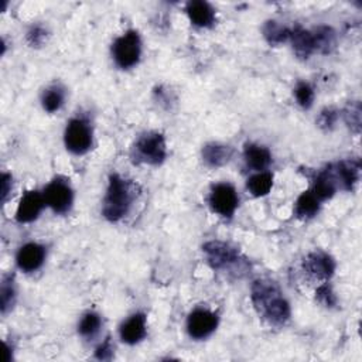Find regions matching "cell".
Masks as SVG:
<instances>
[{
	"label": "cell",
	"mask_w": 362,
	"mask_h": 362,
	"mask_svg": "<svg viewBox=\"0 0 362 362\" xmlns=\"http://www.w3.org/2000/svg\"><path fill=\"white\" fill-rule=\"evenodd\" d=\"M186 12L192 23L197 27H211L215 23V11L204 0H192L187 4Z\"/></svg>",
	"instance_id": "cell-15"
},
{
	"label": "cell",
	"mask_w": 362,
	"mask_h": 362,
	"mask_svg": "<svg viewBox=\"0 0 362 362\" xmlns=\"http://www.w3.org/2000/svg\"><path fill=\"white\" fill-rule=\"evenodd\" d=\"M121 340L125 344L135 345L140 342L146 334H147V326H146V316L143 313H136L130 316L119 330Z\"/></svg>",
	"instance_id": "cell-14"
},
{
	"label": "cell",
	"mask_w": 362,
	"mask_h": 362,
	"mask_svg": "<svg viewBox=\"0 0 362 362\" xmlns=\"http://www.w3.org/2000/svg\"><path fill=\"white\" fill-rule=\"evenodd\" d=\"M316 299L324 306V307H334L337 306V296L333 292V288L328 283H323L317 290H316Z\"/></svg>",
	"instance_id": "cell-29"
},
{
	"label": "cell",
	"mask_w": 362,
	"mask_h": 362,
	"mask_svg": "<svg viewBox=\"0 0 362 362\" xmlns=\"http://www.w3.org/2000/svg\"><path fill=\"white\" fill-rule=\"evenodd\" d=\"M208 203L211 210L218 215L224 218H232L239 206V197L231 185L221 183L213 187Z\"/></svg>",
	"instance_id": "cell-8"
},
{
	"label": "cell",
	"mask_w": 362,
	"mask_h": 362,
	"mask_svg": "<svg viewBox=\"0 0 362 362\" xmlns=\"http://www.w3.org/2000/svg\"><path fill=\"white\" fill-rule=\"evenodd\" d=\"M16 300V290L13 285V279L11 276H5L0 286V309L2 313L6 314L15 304Z\"/></svg>",
	"instance_id": "cell-26"
},
{
	"label": "cell",
	"mask_w": 362,
	"mask_h": 362,
	"mask_svg": "<svg viewBox=\"0 0 362 362\" xmlns=\"http://www.w3.org/2000/svg\"><path fill=\"white\" fill-rule=\"evenodd\" d=\"M46 207V200L44 196L39 192H27L19 206H18V211H16V220L20 224H29L33 222L34 220L39 218L40 213L43 211V208Z\"/></svg>",
	"instance_id": "cell-11"
},
{
	"label": "cell",
	"mask_w": 362,
	"mask_h": 362,
	"mask_svg": "<svg viewBox=\"0 0 362 362\" xmlns=\"http://www.w3.org/2000/svg\"><path fill=\"white\" fill-rule=\"evenodd\" d=\"M304 269L314 279L327 282L334 275L335 262L328 253L316 250L309 253V256L304 259Z\"/></svg>",
	"instance_id": "cell-10"
},
{
	"label": "cell",
	"mask_w": 362,
	"mask_h": 362,
	"mask_svg": "<svg viewBox=\"0 0 362 362\" xmlns=\"http://www.w3.org/2000/svg\"><path fill=\"white\" fill-rule=\"evenodd\" d=\"M208 264L214 270H229L245 260L239 250L221 241H210L203 246Z\"/></svg>",
	"instance_id": "cell-5"
},
{
	"label": "cell",
	"mask_w": 362,
	"mask_h": 362,
	"mask_svg": "<svg viewBox=\"0 0 362 362\" xmlns=\"http://www.w3.org/2000/svg\"><path fill=\"white\" fill-rule=\"evenodd\" d=\"M47 39V30L41 26H34L27 33V41L32 47H40Z\"/></svg>",
	"instance_id": "cell-31"
},
{
	"label": "cell",
	"mask_w": 362,
	"mask_h": 362,
	"mask_svg": "<svg viewBox=\"0 0 362 362\" xmlns=\"http://www.w3.org/2000/svg\"><path fill=\"white\" fill-rule=\"evenodd\" d=\"M101 327H102L101 316L94 311H89V313L83 314V317L81 319V321L78 324V333L81 337H83L86 340H93L94 337H97Z\"/></svg>",
	"instance_id": "cell-24"
},
{
	"label": "cell",
	"mask_w": 362,
	"mask_h": 362,
	"mask_svg": "<svg viewBox=\"0 0 362 362\" xmlns=\"http://www.w3.org/2000/svg\"><path fill=\"white\" fill-rule=\"evenodd\" d=\"M46 260V249L44 246L30 242L22 246L18 252L16 262L20 270L26 272V274H32V272L39 270Z\"/></svg>",
	"instance_id": "cell-12"
},
{
	"label": "cell",
	"mask_w": 362,
	"mask_h": 362,
	"mask_svg": "<svg viewBox=\"0 0 362 362\" xmlns=\"http://www.w3.org/2000/svg\"><path fill=\"white\" fill-rule=\"evenodd\" d=\"M234 150L231 146L221 143H208L203 147V159L210 167H221L232 159Z\"/></svg>",
	"instance_id": "cell-19"
},
{
	"label": "cell",
	"mask_w": 362,
	"mask_h": 362,
	"mask_svg": "<svg viewBox=\"0 0 362 362\" xmlns=\"http://www.w3.org/2000/svg\"><path fill=\"white\" fill-rule=\"evenodd\" d=\"M289 40L292 41L293 50L296 53V55L302 60H307L311 57V54L316 51L314 47V39H313V33L303 29L302 26H295L290 30V37Z\"/></svg>",
	"instance_id": "cell-16"
},
{
	"label": "cell",
	"mask_w": 362,
	"mask_h": 362,
	"mask_svg": "<svg viewBox=\"0 0 362 362\" xmlns=\"http://www.w3.org/2000/svg\"><path fill=\"white\" fill-rule=\"evenodd\" d=\"M112 55L118 67L128 69L135 67L142 55V40L138 32L129 30L112 46Z\"/></svg>",
	"instance_id": "cell-4"
},
{
	"label": "cell",
	"mask_w": 362,
	"mask_h": 362,
	"mask_svg": "<svg viewBox=\"0 0 362 362\" xmlns=\"http://www.w3.org/2000/svg\"><path fill=\"white\" fill-rule=\"evenodd\" d=\"M12 186H13L12 175L8 173H4L2 174V203H6L8 196L12 192Z\"/></svg>",
	"instance_id": "cell-33"
},
{
	"label": "cell",
	"mask_w": 362,
	"mask_h": 362,
	"mask_svg": "<svg viewBox=\"0 0 362 362\" xmlns=\"http://www.w3.org/2000/svg\"><path fill=\"white\" fill-rule=\"evenodd\" d=\"M114 356V345L111 338H107L95 351V358L100 361H111Z\"/></svg>",
	"instance_id": "cell-32"
},
{
	"label": "cell",
	"mask_w": 362,
	"mask_h": 362,
	"mask_svg": "<svg viewBox=\"0 0 362 362\" xmlns=\"http://www.w3.org/2000/svg\"><path fill=\"white\" fill-rule=\"evenodd\" d=\"M218 327V316L207 309H196L187 319L189 335L194 340L208 338Z\"/></svg>",
	"instance_id": "cell-9"
},
{
	"label": "cell",
	"mask_w": 362,
	"mask_h": 362,
	"mask_svg": "<svg viewBox=\"0 0 362 362\" xmlns=\"http://www.w3.org/2000/svg\"><path fill=\"white\" fill-rule=\"evenodd\" d=\"M246 187L253 197H264L274 187V174L269 171H259L248 180Z\"/></svg>",
	"instance_id": "cell-20"
},
{
	"label": "cell",
	"mask_w": 362,
	"mask_h": 362,
	"mask_svg": "<svg viewBox=\"0 0 362 362\" xmlns=\"http://www.w3.org/2000/svg\"><path fill=\"white\" fill-rule=\"evenodd\" d=\"M243 157H245L246 164L256 171L266 170L272 163L270 152L264 146L255 145V143H248L245 146Z\"/></svg>",
	"instance_id": "cell-18"
},
{
	"label": "cell",
	"mask_w": 362,
	"mask_h": 362,
	"mask_svg": "<svg viewBox=\"0 0 362 362\" xmlns=\"http://www.w3.org/2000/svg\"><path fill=\"white\" fill-rule=\"evenodd\" d=\"M46 206L50 207L55 214H67L74 203V192L67 180L58 177L44 189Z\"/></svg>",
	"instance_id": "cell-7"
},
{
	"label": "cell",
	"mask_w": 362,
	"mask_h": 362,
	"mask_svg": "<svg viewBox=\"0 0 362 362\" xmlns=\"http://www.w3.org/2000/svg\"><path fill=\"white\" fill-rule=\"evenodd\" d=\"M133 186L128 180L114 173L109 175L108 190L102 204V215L109 222H119L129 214L133 206Z\"/></svg>",
	"instance_id": "cell-2"
},
{
	"label": "cell",
	"mask_w": 362,
	"mask_h": 362,
	"mask_svg": "<svg viewBox=\"0 0 362 362\" xmlns=\"http://www.w3.org/2000/svg\"><path fill=\"white\" fill-rule=\"evenodd\" d=\"M262 33H263L264 40L270 46L283 44L290 37V29H288L286 26H283V25H281L279 22H275V20H267L263 25Z\"/></svg>",
	"instance_id": "cell-22"
},
{
	"label": "cell",
	"mask_w": 362,
	"mask_h": 362,
	"mask_svg": "<svg viewBox=\"0 0 362 362\" xmlns=\"http://www.w3.org/2000/svg\"><path fill=\"white\" fill-rule=\"evenodd\" d=\"M135 159L139 163L150 166L161 164L167 157V146L164 136L157 132H149L142 135L135 143Z\"/></svg>",
	"instance_id": "cell-3"
},
{
	"label": "cell",
	"mask_w": 362,
	"mask_h": 362,
	"mask_svg": "<svg viewBox=\"0 0 362 362\" xmlns=\"http://www.w3.org/2000/svg\"><path fill=\"white\" fill-rule=\"evenodd\" d=\"M338 111H335V109H331V108H327V109H324V111H321V114H320V116H319V119H317V123H319V126L321 128V129H324V130H331L334 126H335V123H337V121H338Z\"/></svg>",
	"instance_id": "cell-30"
},
{
	"label": "cell",
	"mask_w": 362,
	"mask_h": 362,
	"mask_svg": "<svg viewBox=\"0 0 362 362\" xmlns=\"http://www.w3.org/2000/svg\"><path fill=\"white\" fill-rule=\"evenodd\" d=\"M64 143L67 150H69L74 154H85L93 147L94 138H93V129L85 122L83 119L74 118L67 123L65 132H64Z\"/></svg>",
	"instance_id": "cell-6"
},
{
	"label": "cell",
	"mask_w": 362,
	"mask_h": 362,
	"mask_svg": "<svg viewBox=\"0 0 362 362\" xmlns=\"http://www.w3.org/2000/svg\"><path fill=\"white\" fill-rule=\"evenodd\" d=\"M331 168L337 180V185L341 186L344 190L351 192L358 183L361 171V163L358 159L341 160L337 164H331Z\"/></svg>",
	"instance_id": "cell-13"
},
{
	"label": "cell",
	"mask_w": 362,
	"mask_h": 362,
	"mask_svg": "<svg viewBox=\"0 0 362 362\" xmlns=\"http://www.w3.org/2000/svg\"><path fill=\"white\" fill-rule=\"evenodd\" d=\"M313 33L316 51L321 54H330L335 48L337 36L335 32L328 26H319Z\"/></svg>",
	"instance_id": "cell-23"
},
{
	"label": "cell",
	"mask_w": 362,
	"mask_h": 362,
	"mask_svg": "<svg viewBox=\"0 0 362 362\" xmlns=\"http://www.w3.org/2000/svg\"><path fill=\"white\" fill-rule=\"evenodd\" d=\"M337 180L334 177V173H333V168H331V164L320 171L316 178H314V183H313V194L320 200V201H326V200H330L335 192H337Z\"/></svg>",
	"instance_id": "cell-17"
},
{
	"label": "cell",
	"mask_w": 362,
	"mask_h": 362,
	"mask_svg": "<svg viewBox=\"0 0 362 362\" xmlns=\"http://www.w3.org/2000/svg\"><path fill=\"white\" fill-rule=\"evenodd\" d=\"M295 95L297 100V104L304 108L309 109L313 105L314 101V90L313 88L307 83V82H299L296 89H295Z\"/></svg>",
	"instance_id": "cell-28"
},
{
	"label": "cell",
	"mask_w": 362,
	"mask_h": 362,
	"mask_svg": "<svg viewBox=\"0 0 362 362\" xmlns=\"http://www.w3.org/2000/svg\"><path fill=\"white\" fill-rule=\"evenodd\" d=\"M64 100H65L64 89L61 86L54 85V86H50L44 90V94L41 97V104H43V108L47 112L54 114L62 107Z\"/></svg>",
	"instance_id": "cell-25"
},
{
	"label": "cell",
	"mask_w": 362,
	"mask_h": 362,
	"mask_svg": "<svg viewBox=\"0 0 362 362\" xmlns=\"http://www.w3.org/2000/svg\"><path fill=\"white\" fill-rule=\"evenodd\" d=\"M250 299L256 313L270 326H285L289 321L292 314L290 304L274 281H255Z\"/></svg>",
	"instance_id": "cell-1"
},
{
	"label": "cell",
	"mask_w": 362,
	"mask_h": 362,
	"mask_svg": "<svg viewBox=\"0 0 362 362\" xmlns=\"http://www.w3.org/2000/svg\"><path fill=\"white\" fill-rule=\"evenodd\" d=\"M320 211V200L313 194V192H304L296 201L295 214L300 220H310Z\"/></svg>",
	"instance_id": "cell-21"
},
{
	"label": "cell",
	"mask_w": 362,
	"mask_h": 362,
	"mask_svg": "<svg viewBox=\"0 0 362 362\" xmlns=\"http://www.w3.org/2000/svg\"><path fill=\"white\" fill-rule=\"evenodd\" d=\"M361 115H362V109H361V104L358 101L348 104V107L344 109L345 123L355 133H359V130H361Z\"/></svg>",
	"instance_id": "cell-27"
}]
</instances>
